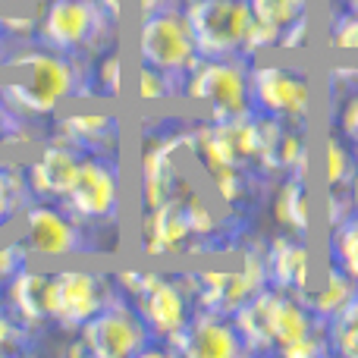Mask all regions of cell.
<instances>
[{
    "mask_svg": "<svg viewBox=\"0 0 358 358\" xmlns=\"http://www.w3.org/2000/svg\"><path fill=\"white\" fill-rule=\"evenodd\" d=\"M245 352H277L283 355L299 340L327 334V321L305 305L302 292H289L267 283L233 315Z\"/></svg>",
    "mask_w": 358,
    "mask_h": 358,
    "instance_id": "obj_1",
    "label": "cell"
},
{
    "mask_svg": "<svg viewBox=\"0 0 358 358\" xmlns=\"http://www.w3.org/2000/svg\"><path fill=\"white\" fill-rule=\"evenodd\" d=\"M0 92L13 110L44 117L76 92V69L60 50H22L3 60Z\"/></svg>",
    "mask_w": 358,
    "mask_h": 358,
    "instance_id": "obj_2",
    "label": "cell"
},
{
    "mask_svg": "<svg viewBox=\"0 0 358 358\" xmlns=\"http://www.w3.org/2000/svg\"><path fill=\"white\" fill-rule=\"evenodd\" d=\"M182 92L210 110V120H236L252 113L248 57H201L185 73Z\"/></svg>",
    "mask_w": 358,
    "mask_h": 358,
    "instance_id": "obj_3",
    "label": "cell"
},
{
    "mask_svg": "<svg viewBox=\"0 0 358 358\" xmlns=\"http://www.w3.org/2000/svg\"><path fill=\"white\" fill-rule=\"evenodd\" d=\"M201 57H245L252 35L248 0H182Z\"/></svg>",
    "mask_w": 358,
    "mask_h": 358,
    "instance_id": "obj_4",
    "label": "cell"
},
{
    "mask_svg": "<svg viewBox=\"0 0 358 358\" xmlns=\"http://www.w3.org/2000/svg\"><path fill=\"white\" fill-rule=\"evenodd\" d=\"M117 280H120V292L138 308V315L145 317L155 340L167 343L170 336H176L189 324L192 299L182 283L161 277V273H142V271H126Z\"/></svg>",
    "mask_w": 358,
    "mask_h": 358,
    "instance_id": "obj_5",
    "label": "cell"
},
{
    "mask_svg": "<svg viewBox=\"0 0 358 358\" xmlns=\"http://www.w3.org/2000/svg\"><path fill=\"white\" fill-rule=\"evenodd\" d=\"M138 57H142V63H148V66L182 76V79H185V73L201 60L182 3L145 13L142 25H138Z\"/></svg>",
    "mask_w": 358,
    "mask_h": 358,
    "instance_id": "obj_6",
    "label": "cell"
},
{
    "mask_svg": "<svg viewBox=\"0 0 358 358\" xmlns=\"http://www.w3.org/2000/svg\"><path fill=\"white\" fill-rule=\"evenodd\" d=\"M82 340L88 355L94 358H129V355H145L151 352V340L155 334L148 330L145 317L138 315V308L117 296L76 334Z\"/></svg>",
    "mask_w": 358,
    "mask_h": 358,
    "instance_id": "obj_7",
    "label": "cell"
},
{
    "mask_svg": "<svg viewBox=\"0 0 358 358\" xmlns=\"http://www.w3.org/2000/svg\"><path fill=\"white\" fill-rule=\"evenodd\" d=\"M113 22L101 0H50L41 19V41L60 54L92 50Z\"/></svg>",
    "mask_w": 358,
    "mask_h": 358,
    "instance_id": "obj_8",
    "label": "cell"
},
{
    "mask_svg": "<svg viewBox=\"0 0 358 358\" xmlns=\"http://www.w3.org/2000/svg\"><path fill=\"white\" fill-rule=\"evenodd\" d=\"M248 98L255 113L277 120H302L311 107V85L305 73L283 63H252L248 66Z\"/></svg>",
    "mask_w": 358,
    "mask_h": 358,
    "instance_id": "obj_9",
    "label": "cell"
},
{
    "mask_svg": "<svg viewBox=\"0 0 358 358\" xmlns=\"http://www.w3.org/2000/svg\"><path fill=\"white\" fill-rule=\"evenodd\" d=\"M113 296L117 289L98 273L57 271L50 273V321L69 334H79Z\"/></svg>",
    "mask_w": 358,
    "mask_h": 358,
    "instance_id": "obj_10",
    "label": "cell"
},
{
    "mask_svg": "<svg viewBox=\"0 0 358 358\" xmlns=\"http://www.w3.org/2000/svg\"><path fill=\"white\" fill-rule=\"evenodd\" d=\"M192 280V299L198 308L233 317L255 292L267 286V267L264 258L248 255L242 271H204Z\"/></svg>",
    "mask_w": 358,
    "mask_h": 358,
    "instance_id": "obj_11",
    "label": "cell"
},
{
    "mask_svg": "<svg viewBox=\"0 0 358 358\" xmlns=\"http://www.w3.org/2000/svg\"><path fill=\"white\" fill-rule=\"evenodd\" d=\"M22 245L38 258H66L85 248L82 229L69 210L50 201L29 204L22 214Z\"/></svg>",
    "mask_w": 358,
    "mask_h": 358,
    "instance_id": "obj_12",
    "label": "cell"
},
{
    "mask_svg": "<svg viewBox=\"0 0 358 358\" xmlns=\"http://www.w3.org/2000/svg\"><path fill=\"white\" fill-rule=\"evenodd\" d=\"M164 352L189 355V358H233V355H245V343H242L229 315L198 308L192 311L189 324L164 343Z\"/></svg>",
    "mask_w": 358,
    "mask_h": 358,
    "instance_id": "obj_13",
    "label": "cell"
},
{
    "mask_svg": "<svg viewBox=\"0 0 358 358\" xmlns=\"http://www.w3.org/2000/svg\"><path fill=\"white\" fill-rule=\"evenodd\" d=\"M76 220H107L120 204V173L110 161L82 157L73 189L63 198Z\"/></svg>",
    "mask_w": 358,
    "mask_h": 358,
    "instance_id": "obj_14",
    "label": "cell"
},
{
    "mask_svg": "<svg viewBox=\"0 0 358 358\" xmlns=\"http://www.w3.org/2000/svg\"><path fill=\"white\" fill-rule=\"evenodd\" d=\"M267 283L280 286L289 292H305L311 289V255L308 245L302 242V236H277L267 248Z\"/></svg>",
    "mask_w": 358,
    "mask_h": 358,
    "instance_id": "obj_15",
    "label": "cell"
},
{
    "mask_svg": "<svg viewBox=\"0 0 358 358\" xmlns=\"http://www.w3.org/2000/svg\"><path fill=\"white\" fill-rule=\"evenodd\" d=\"M82 157L66 145H48L35 164L29 167V189L38 192L41 198H57L63 201L66 192L73 189L76 173H79Z\"/></svg>",
    "mask_w": 358,
    "mask_h": 358,
    "instance_id": "obj_16",
    "label": "cell"
},
{
    "mask_svg": "<svg viewBox=\"0 0 358 358\" xmlns=\"http://www.w3.org/2000/svg\"><path fill=\"white\" fill-rule=\"evenodd\" d=\"M6 305L25 327H38V324L50 321V273L22 267L6 283Z\"/></svg>",
    "mask_w": 358,
    "mask_h": 358,
    "instance_id": "obj_17",
    "label": "cell"
},
{
    "mask_svg": "<svg viewBox=\"0 0 358 358\" xmlns=\"http://www.w3.org/2000/svg\"><path fill=\"white\" fill-rule=\"evenodd\" d=\"M192 223L185 214V201L182 198H170L161 201L157 208H148V223H145V248L151 255H167L182 248V242L189 239Z\"/></svg>",
    "mask_w": 358,
    "mask_h": 358,
    "instance_id": "obj_18",
    "label": "cell"
},
{
    "mask_svg": "<svg viewBox=\"0 0 358 358\" xmlns=\"http://www.w3.org/2000/svg\"><path fill=\"white\" fill-rule=\"evenodd\" d=\"M273 217L283 229L296 236H305L311 229V208H308V189H305V176L292 173L280 185L277 198H273Z\"/></svg>",
    "mask_w": 358,
    "mask_h": 358,
    "instance_id": "obj_19",
    "label": "cell"
},
{
    "mask_svg": "<svg viewBox=\"0 0 358 358\" xmlns=\"http://www.w3.org/2000/svg\"><path fill=\"white\" fill-rule=\"evenodd\" d=\"M355 292H358L355 280L346 277V273H343L336 264H330L327 267V280L321 283V289H305L302 299H305V305H308V308L321 317V321H330V317H334L336 311H340L343 305L355 296Z\"/></svg>",
    "mask_w": 358,
    "mask_h": 358,
    "instance_id": "obj_20",
    "label": "cell"
},
{
    "mask_svg": "<svg viewBox=\"0 0 358 358\" xmlns=\"http://www.w3.org/2000/svg\"><path fill=\"white\" fill-rule=\"evenodd\" d=\"M330 264H336L358 283V210L330 229Z\"/></svg>",
    "mask_w": 358,
    "mask_h": 358,
    "instance_id": "obj_21",
    "label": "cell"
},
{
    "mask_svg": "<svg viewBox=\"0 0 358 358\" xmlns=\"http://www.w3.org/2000/svg\"><path fill=\"white\" fill-rule=\"evenodd\" d=\"M330 355L358 358V292L327 321Z\"/></svg>",
    "mask_w": 358,
    "mask_h": 358,
    "instance_id": "obj_22",
    "label": "cell"
},
{
    "mask_svg": "<svg viewBox=\"0 0 358 358\" xmlns=\"http://www.w3.org/2000/svg\"><path fill=\"white\" fill-rule=\"evenodd\" d=\"M255 22L283 35L299 19H308V0H248Z\"/></svg>",
    "mask_w": 358,
    "mask_h": 358,
    "instance_id": "obj_23",
    "label": "cell"
},
{
    "mask_svg": "<svg viewBox=\"0 0 358 358\" xmlns=\"http://www.w3.org/2000/svg\"><path fill=\"white\" fill-rule=\"evenodd\" d=\"M358 173V155L349 148V138L330 136L327 138V161H324V176H327L330 189H343V185H355Z\"/></svg>",
    "mask_w": 358,
    "mask_h": 358,
    "instance_id": "obj_24",
    "label": "cell"
},
{
    "mask_svg": "<svg viewBox=\"0 0 358 358\" xmlns=\"http://www.w3.org/2000/svg\"><path fill=\"white\" fill-rule=\"evenodd\" d=\"M63 129L79 145H107L117 132V123L107 113H76L63 120Z\"/></svg>",
    "mask_w": 358,
    "mask_h": 358,
    "instance_id": "obj_25",
    "label": "cell"
},
{
    "mask_svg": "<svg viewBox=\"0 0 358 358\" xmlns=\"http://www.w3.org/2000/svg\"><path fill=\"white\" fill-rule=\"evenodd\" d=\"M179 82H185L182 76L164 73V69L142 63V73H138V98H145V101L170 98L173 92H179Z\"/></svg>",
    "mask_w": 358,
    "mask_h": 358,
    "instance_id": "obj_26",
    "label": "cell"
},
{
    "mask_svg": "<svg viewBox=\"0 0 358 358\" xmlns=\"http://www.w3.org/2000/svg\"><path fill=\"white\" fill-rule=\"evenodd\" d=\"M25 198V182L16 170L0 167V223H6L13 217V210L22 204Z\"/></svg>",
    "mask_w": 358,
    "mask_h": 358,
    "instance_id": "obj_27",
    "label": "cell"
},
{
    "mask_svg": "<svg viewBox=\"0 0 358 358\" xmlns=\"http://www.w3.org/2000/svg\"><path fill=\"white\" fill-rule=\"evenodd\" d=\"M330 44L340 50H358V13L355 10H346L334 19Z\"/></svg>",
    "mask_w": 358,
    "mask_h": 358,
    "instance_id": "obj_28",
    "label": "cell"
},
{
    "mask_svg": "<svg viewBox=\"0 0 358 358\" xmlns=\"http://www.w3.org/2000/svg\"><path fill=\"white\" fill-rule=\"evenodd\" d=\"M25 324L19 321L16 315L10 311V305H0V355H10V352H16L19 349V343H22V336H25Z\"/></svg>",
    "mask_w": 358,
    "mask_h": 358,
    "instance_id": "obj_29",
    "label": "cell"
},
{
    "mask_svg": "<svg viewBox=\"0 0 358 358\" xmlns=\"http://www.w3.org/2000/svg\"><path fill=\"white\" fill-rule=\"evenodd\" d=\"M29 261V252H25L22 239L10 242V245H0V286H6Z\"/></svg>",
    "mask_w": 358,
    "mask_h": 358,
    "instance_id": "obj_30",
    "label": "cell"
},
{
    "mask_svg": "<svg viewBox=\"0 0 358 358\" xmlns=\"http://www.w3.org/2000/svg\"><path fill=\"white\" fill-rule=\"evenodd\" d=\"M98 82H101V92L104 94H120V57L117 54H104L98 69Z\"/></svg>",
    "mask_w": 358,
    "mask_h": 358,
    "instance_id": "obj_31",
    "label": "cell"
},
{
    "mask_svg": "<svg viewBox=\"0 0 358 358\" xmlns=\"http://www.w3.org/2000/svg\"><path fill=\"white\" fill-rule=\"evenodd\" d=\"M10 126H13V107L3 98V92H0V138L10 136Z\"/></svg>",
    "mask_w": 358,
    "mask_h": 358,
    "instance_id": "obj_32",
    "label": "cell"
}]
</instances>
